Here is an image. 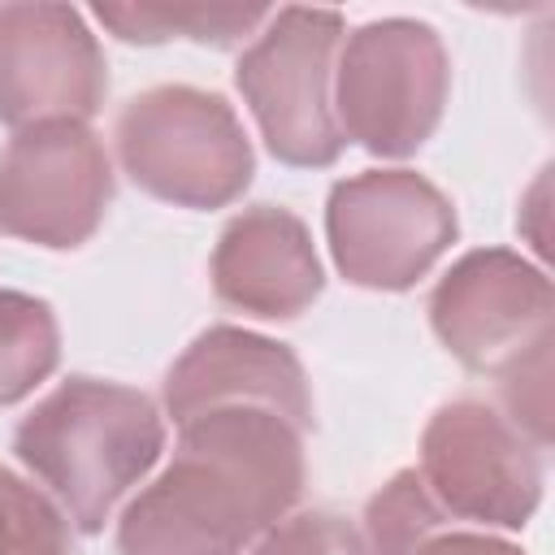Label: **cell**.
<instances>
[{
  "instance_id": "1",
  "label": "cell",
  "mask_w": 555,
  "mask_h": 555,
  "mask_svg": "<svg viewBox=\"0 0 555 555\" xmlns=\"http://www.w3.org/2000/svg\"><path fill=\"white\" fill-rule=\"evenodd\" d=\"M304 429L269 408L178 425L173 460L117 516V555H243L304 499Z\"/></svg>"
},
{
  "instance_id": "2",
  "label": "cell",
  "mask_w": 555,
  "mask_h": 555,
  "mask_svg": "<svg viewBox=\"0 0 555 555\" xmlns=\"http://www.w3.org/2000/svg\"><path fill=\"white\" fill-rule=\"evenodd\" d=\"M165 451L160 408L121 382L74 373L13 429V455L74 529L100 533Z\"/></svg>"
},
{
  "instance_id": "3",
  "label": "cell",
  "mask_w": 555,
  "mask_h": 555,
  "mask_svg": "<svg viewBox=\"0 0 555 555\" xmlns=\"http://www.w3.org/2000/svg\"><path fill=\"white\" fill-rule=\"evenodd\" d=\"M121 173L173 208H230L256 173L251 139L221 91L160 82L130 95L113 126Z\"/></svg>"
},
{
  "instance_id": "4",
  "label": "cell",
  "mask_w": 555,
  "mask_h": 555,
  "mask_svg": "<svg viewBox=\"0 0 555 555\" xmlns=\"http://www.w3.org/2000/svg\"><path fill=\"white\" fill-rule=\"evenodd\" d=\"M347 39L338 9H273L234 65V87L273 160L330 169L347 139L334 117V61Z\"/></svg>"
},
{
  "instance_id": "5",
  "label": "cell",
  "mask_w": 555,
  "mask_h": 555,
  "mask_svg": "<svg viewBox=\"0 0 555 555\" xmlns=\"http://www.w3.org/2000/svg\"><path fill=\"white\" fill-rule=\"evenodd\" d=\"M451 95V56L442 35L416 17H377L356 26L334 61V117L343 139L369 156L403 160L421 152Z\"/></svg>"
},
{
  "instance_id": "6",
  "label": "cell",
  "mask_w": 555,
  "mask_h": 555,
  "mask_svg": "<svg viewBox=\"0 0 555 555\" xmlns=\"http://www.w3.org/2000/svg\"><path fill=\"white\" fill-rule=\"evenodd\" d=\"M455 238V204L416 169H364L330 186L325 243L360 291H412Z\"/></svg>"
},
{
  "instance_id": "7",
  "label": "cell",
  "mask_w": 555,
  "mask_h": 555,
  "mask_svg": "<svg viewBox=\"0 0 555 555\" xmlns=\"http://www.w3.org/2000/svg\"><path fill=\"white\" fill-rule=\"evenodd\" d=\"M421 481L447 520L525 529L542 503V447L486 399L442 403L421 434Z\"/></svg>"
},
{
  "instance_id": "8",
  "label": "cell",
  "mask_w": 555,
  "mask_h": 555,
  "mask_svg": "<svg viewBox=\"0 0 555 555\" xmlns=\"http://www.w3.org/2000/svg\"><path fill=\"white\" fill-rule=\"evenodd\" d=\"M555 291L546 269L512 247L464 251L429 291V330L481 377H503L551 347Z\"/></svg>"
},
{
  "instance_id": "9",
  "label": "cell",
  "mask_w": 555,
  "mask_h": 555,
  "mask_svg": "<svg viewBox=\"0 0 555 555\" xmlns=\"http://www.w3.org/2000/svg\"><path fill=\"white\" fill-rule=\"evenodd\" d=\"M113 204V160L104 139L82 121L13 130L0 152V234L74 251Z\"/></svg>"
},
{
  "instance_id": "10",
  "label": "cell",
  "mask_w": 555,
  "mask_h": 555,
  "mask_svg": "<svg viewBox=\"0 0 555 555\" xmlns=\"http://www.w3.org/2000/svg\"><path fill=\"white\" fill-rule=\"evenodd\" d=\"M108 95V61L69 4H0V121L30 130L48 121H91Z\"/></svg>"
},
{
  "instance_id": "11",
  "label": "cell",
  "mask_w": 555,
  "mask_h": 555,
  "mask_svg": "<svg viewBox=\"0 0 555 555\" xmlns=\"http://www.w3.org/2000/svg\"><path fill=\"white\" fill-rule=\"evenodd\" d=\"M160 399L173 425L217 408H269L304 434L312 429V390L299 356L278 338L238 325L204 330L165 373Z\"/></svg>"
},
{
  "instance_id": "12",
  "label": "cell",
  "mask_w": 555,
  "mask_h": 555,
  "mask_svg": "<svg viewBox=\"0 0 555 555\" xmlns=\"http://www.w3.org/2000/svg\"><path fill=\"white\" fill-rule=\"evenodd\" d=\"M212 295L256 321H295L325 291V269L299 212L251 204L234 212L208 260Z\"/></svg>"
},
{
  "instance_id": "13",
  "label": "cell",
  "mask_w": 555,
  "mask_h": 555,
  "mask_svg": "<svg viewBox=\"0 0 555 555\" xmlns=\"http://www.w3.org/2000/svg\"><path fill=\"white\" fill-rule=\"evenodd\" d=\"M91 13L121 43L191 39V43L234 48L238 39L260 30L273 9H243V4H95Z\"/></svg>"
},
{
  "instance_id": "14",
  "label": "cell",
  "mask_w": 555,
  "mask_h": 555,
  "mask_svg": "<svg viewBox=\"0 0 555 555\" xmlns=\"http://www.w3.org/2000/svg\"><path fill=\"white\" fill-rule=\"evenodd\" d=\"M61 364V325L48 299L0 286V408L30 399Z\"/></svg>"
},
{
  "instance_id": "15",
  "label": "cell",
  "mask_w": 555,
  "mask_h": 555,
  "mask_svg": "<svg viewBox=\"0 0 555 555\" xmlns=\"http://www.w3.org/2000/svg\"><path fill=\"white\" fill-rule=\"evenodd\" d=\"M447 512L434 503L416 468H399L369 503H364V546L369 555H408L429 533L447 529Z\"/></svg>"
},
{
  "instance_id": "16",
  "label": "cell",
  "mask_w": 555,
  "mask_h": 555,
  "mask_svg": "<svg viewBox=\"0 0 555 555\" xmlns=\"http://www.w3.org/2000/svg\"><path fill=\"white\" fill-rule=\"evenodd\" d=\"M0 555H74L69 516L48 490L0 468Z\"/></svg>"
},
{
  "instance_id": "17",
  "label": "cell",
  "mask_w": 555,
  "mask_h": 555,
  "mask_svg": "<svg viewBox=\"0 0 555 555\" xmlns=\"http://www.w3.org/2000/svg\"><path fill=\"white\" fill-rule=\"evenodd\" d=\"M247 555H369L364 533L334 512H291L251 542Z\"/></svg>"
},
{
  "instance_id": "18",
  "label": "cell",
  "mask_w": 555,
  "mask_h": 555,
  "mask_svg": "<svg viewBox=\"0 0 555 555\" xmlns=\"http://www.w3.org/2000/svg\"><path fill=\"white\" fill-rule=\"evenodd\" d=\"M408 555H525L516 542L490 533V529H438L429 533L421 546H412Z\"/></svg>"
}]
</instances>
